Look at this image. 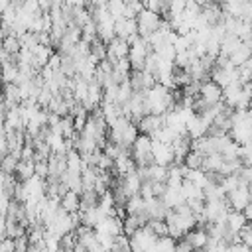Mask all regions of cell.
Returning <instances> with one entry per match:
<instances>
[{"label":"cell","instance_id":"7","mask_svg":"<svg viewBox=\"0 0 252 252\" xmlns=\"http://www.w3.org/2000/svg\"><path fill=\"white\" fill-rule=\"evenodd\" d=\"M136 24H138V35L146 39L150 33H154V32H158V30H159L161 18H159V14L150 12V10H146V8H144V10L136 16Z\"/></svg>","mask_w":252,"mask_h":252},{"label":"cell","instance_id":"6","mask_svg":"<svg viewBox=\"0 0 252 252\" xmlns=\"http://www.w3.org/2000/svg\"><path fill=\"white\" fill-rule=\"evenodd\" d=\"M130 238V250L132 252H150L152 248H154V244H156V240H158V236L144 224L142 228H138L132 236H128Z\"/></svg>","mask_w":252,"mask_h":252},{"label":"cell","instance_id":"12","mask_svg":"<svg viewBox=\"0 0 252 252\" xmlns=\"http://www.w3.org/2000/svg\"><path fill=\"white\" fill-rule=\"evenodd\" d=\"M94 232L98 236H110V238H116L122 232V220L118 217H104L96 226H94Z\"/></svg>","mask_w":252,"mask_h":252},{"label":"cell","instance_id":"5","mask_svg":"<svg viewBox=\"0 0 252 252\" xmlns=\"http://www.w3.org/2000/svg\"><path fill=\"white\" fill-rule=\"evenodd\" d=\"M224 201H226V205H228V209H230V211H244V209L250 205V201H252V191H250V185L240 183V185H238L234 191L226 193Z\"/></svg>","mask_w":252,"mask_h":252},{"label":"cell","instance_id":"28","mask_svg":"<svg viewBox=\"0 0 252 252\" xmlns=\"http://www.w3.org/2000/svg\"><path fill=\"white\" fill-rule=\"evenodd\" d=\"M238 45H240V39H238L236 35L226 33V35L222 37V41H220V53L228 57V55H230V53H232V51H234Z\"/></svg>","mask_w":252,"mask_h":252},{"label":"cell","instance_id":"32","mask_svg":"<svg viewBox=\"0 0 252 252\" xmlns=\"http://www.w3.org/2000/svg\"><path fill=\"white\" fill-rule=\"evenodd\" d=\"M124 6H126L124 0H108V2H106L108 14H110L114 20H120V18L124 16Z\"/></svg>","mask_w":252,"mask_h":252},{"label":"cell","instance_id":"39","mask_svg":"<svg viewBox=\"0 0 252 252\" xmlns=\"http://www.w3.org/2000/svg\"><path fill=\"white\" fill-rule=\"evenodd\" d=\"M0 252H14V240L12 238H4L0 242Z\"/></svg>","mask_w":252,"mask_h":252},{"label":"cell","instance_id":"18","mask_svg":"<svg viewBox=\"0 0 252 252\" xmlns=\"http://www.w3.org/2000/svg\"><path fill=\"white\" fill-rule=\"evenodd\" d=\"M59 207L65 211V213H77L79 211V207H81V197H79V193H75V191H67V193H63L61 195V199H59Z\"/></svg>","mask_w":252,"mask_h":252},{"label":"cell","instance_id":"13","mask_svg":"<svg viewBox=\"0 0 252 252\" xmlns=\"http://www.w3.org/2000/svg\"><path fill=\"white\" fill-rule=\"evenodd\" d=\"M128 51H130L128 41H126V39H120V37H114V39L106 45V59L114 65L116 61L126 59V57H128Z\"/></svg>","mask_w":252,"mask_h":252},{"label":"cell","instance_id":"11","mask_svg":"<svg viewBox=\"0 0 252 252\" xmlns=\"http://www.w3.org/2000/svg\"><path fill=\"white\" fill-rule=\"evenodd\" d=\"M114 35L120 37V39H126L128 45L138 37V24L136 20H126V18H120L114 22Z\"/></svg>","mask_w":252,"mask_h":252},{"label":"cell","instance_id":"40","mask_svg":"<svg viewBox=\"0 0 252 252\" xmlns=\"http://www.w3.org/2000/svg\"><path fill=\"white\" fill-rule=\"evenodd\" d=\"M51 4H53V0H37V6H39L41 12H49L51 10Z\"/></svg>","mask_w":252,"mask_h":252},{"label":"cell","instance_id":"15","mask_svg":"<svg viewBox=\"0 0 252 252\" xmlns=\"http://www.w3.org/2000/svg\"><path fill=\"white\" fill-rule=\"evenodd\" d=\"M224 224H226V228H228L230 234L238 236V232L248 224V220H246V217L242 215V211H228Z\"/></svg>","mask_w":252,"mask_h":252},{"label":"cell","instance_id":"3","mask_svg":"<svg viewBox=\"0 0 252 252\" xmlns=\"http://www.w3.org/2000/svg\"><path fill=\"white\" fill-rule=\"evenodd\" d=\"M130 158L134 159L136 167H148L154 163L152 158V138L146 134H138V138L134 140L132 148H130Z\"/></svg>","mask_w":252,"mask_h":252},{"label":"cell","instance_id":"36","mask_svg":"<svg viewBox=\"0 0 252 252\" xmlns=\"http://www.w3.org/2000/svg\"><path fill=\"white\" fill-rule=\"evenodd\" d=\"M238 242H242V244H246L248 248H252V230L248 228V224L238 232Z\"/></svg>","mask_w":252,"mask_h":252},{"label":"cell","instance_id":"42","mask_svg":"<svg viewBox=\"0 0 252 252\" xmlns=\"http://www.w3.org/2000/svg\"><path fill=\"white\" fill-rule=\"evenodd\" d=\"M248 114L252 116V100H250V106H248Z\"/></svg>","mask_w":252,"mask_h":252},{"label":"cell","instance_id":"24","mask_svg":"<svg viewBox=\"0 0 252 252\" xmlns=\"http://www.w3.org/2000/svg\"><path fill=\"white\" fill-rule=\"evenodd\" d=\"M83 169H85V161H83L81 154L75 152V150L67 152V171H69V173H79V175H81Z\"/></svg>","mask_w":252,"mask_h":252},{"label":"cell","instance_id":"23","mask_svg":"<svg viewBox=\"0 0 252 252\" xmlns=\"http://www.w3.org/2000/svg\"><path fill=\"white\" fill-rule=\"evenodd\" d=\"M222 156L220 154H209V156H205L203 158V171H207V173H219L220 171V167H222Z\"/></svg>","mask_w":252,"mask_h":252},{"label":"cell","instance_id":"38","mask_svg":"<svg viewBox=\"0 0 252 252\" xmlns=\"http://www.w3.org/2000/svg\"><path fill=\"white\" fill-rule=\"evenodd\" d=\"M6 154H10V150H8V140H6V132H4V128L0 130V158H4Z\"/></svg>","mask_w":252,"mask_h":252},{"label":"cell","instance_id":"2","mask_svg":"<svg viewBox=\"0 0 252 252\" xmlns=\"http://www.w3.org/2000/svg\"><path fill=\"white\" fill-rule=\"evenodd\" d=\"M230 120L232 126L228 130V136L232 138V142L240 146L252 144V116L248 114V110H232Z\"/></svg>","mask_w":252,"mask_h":252},{"label":"cell","instance_id":"19","mask_svg":"<svg viewBox=\"0 0 252 252\" xmlns=\"http://www.w3.org/2000/svg\"><path fill=\"white\" fill-rule=\"evenodd\" d=\"M124 209H126V215H136V217H144L146 220H150L148 215H146V201H144L140 195L130 197V199L126 201Z\"/></svg>","mask_w":252,"mask_h":252},{"label":"cell","instance_id":"43","mask_svg":"<svg viewBox=\"0 0 252 252\" xmlns=\"http://www.w3.org/2000/svg\"><path fill=\"white\" fill-rule=\"evenodd\" d=\"M248 228H250V230H252V222H248Z\"/></svg>","mask_w":252,"mask_h":252},{"label":"cell","instance_id":"4","mask_svg":"<svg viewBox=\"0 0 252 252\" xmlns=\"http://www.w3.org/2000/svg\"><path fill=\"white\" fill-rule=\"evenodd\" d=\"M150 45L144 37H136L132 43H130V51H128V61H130V67L132 71H144V65H146V57L150 53Z\"/></svg>","mask_w":252,"mask_h":252},{"label":"cell","instance_id":"17","mask_svg":"<svg viewBox=\"0 0 252 252\" xmlns=\"http://www.w3.org/2000/svg\"><path fill=\"white\" fill-rule=\"evenodd\" d=\"M183 238L191 244V248H193V250H201V248H205V244H207V240H209V236H207L205 228H201V226H195V228H193V230H189Z\"/></svg>","mask_w":252,"mask_h":252},{"label":"cell","instance_id":"25","mask_svg":"<svg viewBox=\"0 0 252 252\" xmlns=\"http://www.w3.org/2000/svg\"><path fill=\"white\" fill-rule=\"evenodd\" d=\"M181 193H183V197H185V203L191 201V199H205L203 189H199V187H197L193 181H189V179H183V181H181Z\"/></svg>","mask_w":252,"mask_h":252},{"label":"cell","instance_id":"27","mask_svg":"<svg viewBox=\"0 0 252 252\" xmlns=\"http://www.w3.org/2000/svg\"><path fill=\"white\" fill-rule=\"evenodd\" d=\"M18 161H20V158H18V156H14V154H6L4 158H0V173L14 175Z\"/></svg>","mask_w":252,"mask_h":252},{"label":"cell","instance_id":"31","mask_svg":"<svg viewBox=\"0 0 252 252\" xmlns=\"http://www.w3.org/2000/svg\"><path fill=\"white\" fill-rule=\"evenodd\" d=\"M20 49H22V47H20L18 37H14V35H4L2 51H6L8 55H18V51H20Z\"/></svg>","mask_w":252,"mask_h":252},{"label":"cell","instance_id":"21","mask_svg":"<svg viewBox=\"0 0 252 252\" xmlns=\"http://www.w3.org/2000/svg\"><path fill=\"white\" fill-rule=\"evenodd\" d=\"M122 187H124V191H126V195H128V199H130V197H134V195H140L142 179L138 177V173H136V171H134V173H128V175H124Z\"/></svg>","mask_w":252,"mask_h":252},{"label":"cell","instance_id":"16","mask_svg":"<svg viewBox=\"0 0 252 252\" xmlns=\"http://www.w3.org/2000/svg\"><path fill=\"white\" fill-rule=\"evenodd\" d=\"M79 215H81V224H87L91 228H94L104 219V213L98 209V205L89 207V209H83V211H79Z\"/></svg>","mask_w":252,"mask_h":252},{"label":"cell","instance_id":"33","mask_svg":"<svg viewBox=\"0 0 252 252\" xmlns=\"http://www.w3.org/2000/svg\"><path fill=\"white\" fill-rule=\"evenodd\" d=\"M146 226L158 236V238H161V236H167V224H165V220H148L146 222Z\"/></svg>","mask_w":252,"mask_h":252},{"label":"cell","instance_id":"41","mask_svg":"<svg viewBox=\"0 0 252 252\" xmlns=\"http://www.w3.org/2000/svg\"><path fill=\"white\" fill-rule=\"evenodd\" d=\"M89 2H91V6H93V8H98V6H106V2H108V0H89Z\"/></svg>","mask_w":252,"mask_h":252},{"label":"cell","instance_id":"30","mask_svg":"<svg viewBox=\"0 0 252 252\" xmlns=\"http://www.w3.org/2000/svg\"><path fill=\"white\" fill-rule=\"evenodd\" d=\"M150 252H175V240L169 236H161L156 240V244Z\"/></svg>","mask_w":252,"mask_h":252},{"label":"cell","instance_id":"37","mask_svg":"<svg viewBox=\"0 0 252 252\" xmlns=\"http://www.w3.org/2000/svg\"><path fill=\"white\" fill-rule=\"evenodd\" d=\"M226 252H252V248H248L246 244H242V242H232V244H228V248H226Z\"/></svg>","mask_w":252,"mask_h":252},{"label":"cell","instance_id":"44","mask_svg":"<svg viewBox=\"0 0 252 252\" xmlns=\"http://www.w3.org/2000/svg\"><path fill=\"white\" fill-rule=\"evenodd\" d=\"M250 83H252V81H250Z\"/></svg>","mask_w":252,"mask_h":252},{"label":"cell","instance_id":"20","mask_svg":"<svg viewBox=\"0 0 252 252\" xmlns=\"http://www.w3.org/2000/svg\"><path fill=\"white\" fill-rule=\"evenodd\" d=\"M32 55H33V67L35 69H43L47 65L49 57L53 55V51L47 45H35V49L32 51Z\"/></svg>","mask_w":252,"mask_h":252},{"label":"cell","instance_id":"34","mask_svg":"<svg viewBox=\"0 0 252 252\" xmlns=\"http://www.w3.org/2000/svg\"><path fill=\"white\" fill-rule=\"evenodd\" d=\"M49 159V158H47ZM47 159H33V171L39 179H47L49 175V165H47Z\"/></svg>","mask_w":252,"mask_h":252},{"label":"cell","instance_id":"10","mask_svg":"<svg viewBox=\"0 0 252 252\" xmlns=\"http://www.w3.org/2000/svg\"><path fill=\"white\" fill-rule=\"evenodd\" d=\"M152 158H154V163L158 165H163V167L173 165V150L169 144L152 140Z\"/></svg>","mask_w":252,"mask_h":252},{"label":"cell","instance_id":"29","mask_svg":"<svg viewBox=\"0 0 252 252\" xmlns=\"http://www.w3.org/2000/svg\"><path fill=\"white\" fill-rule=\"evenodd\" d=\"M203 154H199V152H189L187 156H185V159H183V165L187 167V169H201L203 167Z\"/></svg>","mask_w":252,"mask_h":252},{"label":"cell","instance_id":"35","mask_svg":"<svg viewBox=\"0 0 252 252\" xmlns=\"http://www.w3.org/2000/svg\"><path fill=\"white\" fill-rule=\"evenodd\" d=\"M112 167H114V159L108 158L106 154H100V158H98V161H96V169H100V171H110Z\"/></svg>","mask_w":252,"mask_h":252},{"label":"cell","instance_id":"9","mask_svg":"<svg viewBox=\"0 0 252 252\" xmlns=\"http://www.w3.org/2000/svg\"><path fill=\"white\" fill-rule=\"evenodd\" d=\"M163 126H165L163 114H161V116H158V114H146V116H142V118L136 122L138 132H140V134H146V136H150V138H154Z\"/></svg>","mask_w":252,"mask_h":252},{"label":"cell","instance_id":"8","mask_svg":"<svg viewBox=\"0 0 252 252\" xmlns=\"http://www.w3.org/2000/svg\"><path fill=\"white\" fill-rule=\"evenodd\" d=\"M199 98L205 104V108L213 106V104H219V102H222V89L213 81H205L199 87Z\"/></svg>","mask_w":252,"mask_h":252},{"label":"cell","instance_id":"14","mask_svg":"<svg viewBox=\"0 0 252 252\" xmlns=\"http://www.w3.org/2000/svg\"><path fill=\"white\" fill-rule=\"evenodd\" d=\"M252 55V41H240V45L228 55V61L234 65V67H242Z\"/></svg>","mask_w":252,"mask_h":252},{"label":"cell","instance_id":"1","mask_svg":"<svg viewBox=\"0 0 252 252\" xmlns=\"http://www.w3.org/2000/svg\"><path fill=\"white\" fill-rule=\"evenodd\" d=\"M175 106L173 102V91L156 83L152 89H148L144 93V108H146V114H165L167 110H171Z\"/></svg>","mask_w":252,"mask_h":252},{"label":"cell","instance_id":"26","mask_svg":"<svg viewBox=\"0 0 252 252\" xmlns=\"http://www.w3.org/2000/svg\"><path fill=\"white\" fill-rule=\"evenodd\" d=\"M28 234V228L24 224H20L18 220H6V238H20V236H26Z\"/></svg>","mask_w":252,"mask_h":252},{"label":"cell","instance_id":"22","mask_svg":"<svg viewBox=\"0 0 252 252\" xmlns=\"http://www.w3.org/2000/svg\"><path fill=\"white\" fill-rule=\"evenodd\" d=\"M14 175H16L18 181H28V179H32V177L35 175V171H33V159H28V161H26V159H20L18 165H16Z\"/></svg>","mask_w":252,"mask_h":252}]
</instances>
